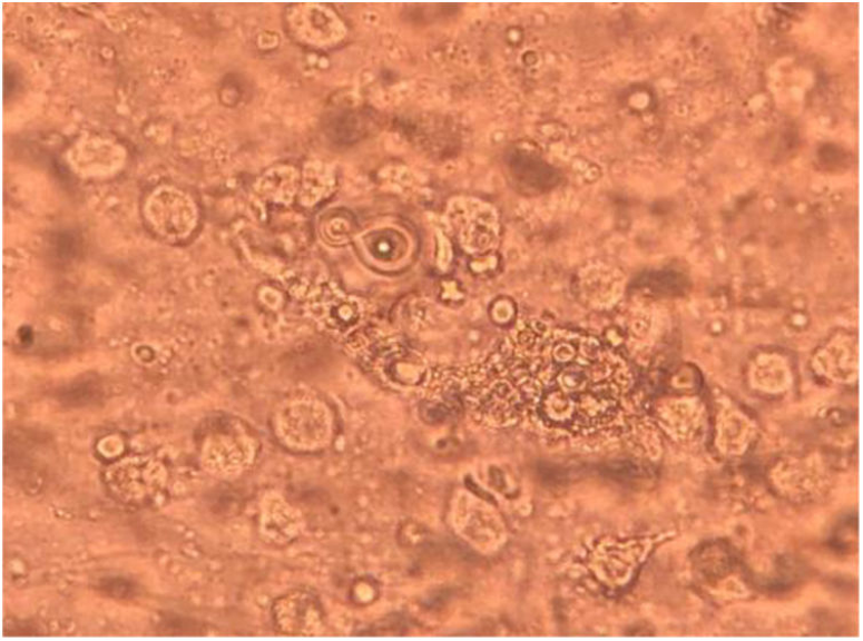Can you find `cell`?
Masks as SVG:
<instances>
[{"mask_svg":"<svg viewBox=\"0 0 863 641\" xmlns=\"http://www.w3.org/2000/svg\"><path fill=\"white\" fill-rule=\"evenodd\" d=\"M370 361L385 378L403 386L419 382L424 375L423 365L416 357L398 345L386 344V341L373 347Z\"/></svg>","mask_w":863,"mask_h":641,"instance_id":"cell-4","label":"cell"},{"mask_svg":"<svg viewBox=\"0 0 863 641\" xmlns=\"http://www.w3.org/2000/svg\"><path fill=\"white\" fill-rule=\"evenodd\" d=\"M510 383L532 384L539 411L552 424L571 430L608 421L629 387V369L596 338L530 324L518 329L499 353Z\"/></svg>","mask_w":863,"mask_h":641,"instance_id":"cell-1","label":"cell"},{"mask_svg":"<svg viewBox=\"0 0 863 641\" xmlns=\"http://www.w3.org/2000/svg\"><path fill=\"white\" fill-rule=\"evenodd\" d=\"M395 237H385V235H383L377 238L379 240L376 244L371 241L369 248L372 258L383 264H391L401 259L404 254V246L402 245V241L393 244L392 240Z\"/></svg>","mask_w":863,"mask_h":641,"instance_id":"cell-5","label":"cell"},{"mask_svg":"<svg viewBox=\"0 0 863 641\" xmlns=\"http://www.w3.org/2000/svg\"><path fill=\"white\" fill-rule=\"evenodd\" d=\"M281 424L291 442L318 443L327 435L328 422L324 410L313 403H296L285 408Z\"/></svg>","mask_w":863,"mask_h":641,"instance_id":"cell-3","label":"cell"},{"mask_svg":"<svg viewBox=\"0 0 863 641\" xmlns=\"http://www.w3.org/2000/svg\"><path fill=\"white\" fill-rule=\"evenodd\" d=\"M146 216L160 235L171 239L187 237L197 221L193 200L171 187H163L151 194L146 204Z\"/></svg>","mask_w":863,"mask_h":641,"instance_id":"cell-2","label":"cell"},{"mask_svg":"<svg viewBox=\"0 0 863 641\" xmlns=\"http://www.w3.org/2000/svg\"><path fill=\"white\" fill-rule=\"evenodd\" d=\"M101 589L117 600H127L135 594V585L121 578H109L102 581Z\"/></svg>","mask_w":863,"mask_h":641,"instance_id":"cell-6","label":"cell"},{"mask_svg":"<svg viewBox=\"0 0 863 641\" xmlns=\"http://www.w3.org/2000/svg\"><path fill=\"white\" fill-rule=\"evenodd\" d=\"M176 621L178 622V625H180V624L183 623V622H182V621H179V620H176ZM183 625H184V627H183V628H180V631H185V627H186V624H183Z\"/></svg>","mask_w":863,"mask_h":641,"instance_id":"cell-7","label":"cell"}]
</instances>
